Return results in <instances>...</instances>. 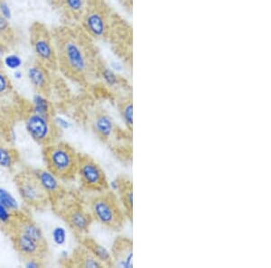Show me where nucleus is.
<instances>
[{"label":"nucleus","instance_id":"393cba45","mask_svg":"<svg viewBox=\"0 0 271 268\" xmlns=\"http://www.w3.org/2000/svg\"><path fill=\"white\" fill-rule=\"evenodd\" d=\"M13 31L9 19L0 15V39L8 44L13 39Z\"/></svg>","mask_w":271,"mask_h":268},{"label":"nucleus","instance_id":"72a5a7b5","mask_svg":"<svg viewBox=\"0 0 271 268\" xmlns=\"http://www.w3.org/2000/svg\"><path fill=\"white\" fill-rule=\"evenodd\" d=\"M7 50H8L7 44L0 39V60H2V58L7 54Z\"/></svg>","mask_w":271,"mask_h":268},{"label":"nucleus","instance_id":"aec40b11","mask_svg":"<svg viewBox=\"0 0 271 268\" xmlns=\"http://www.w3.org/2000/svg\"><path fill=\"white\" fill-rule=\"evenodd\" d=\"M61 7L67 15L75 20H80L88 7L87 0H61Z\"/></svg>","mask_w":271,"mask_h":268},{"label":"nucleus","instance_id":"20e7f679","mask_svg":"<svg viewBox=\"0 0 271 268\" xmlns=\"http://www.w3.org/2000/svg\"><path fill=\"white\" fill-rule=\"evenodd\" d=\"M29 35L30 45L37 63L48 70H57V54L52 32L42 23L35 22L30 27Z\"/></svg>","mask_w":271,"mask_h":268},{"label":"nucleus","instance_id":"412c9836","mask_svg":"<svg viewBox=\"0 0 271 268\" xmlns=\"http://www.w3.org/2000/svg\"><path fill=\"white\" fill-rule=\"evenodd\" d=\"M120 117L126 127L132 131L133 128V101L131 98H126L119 105Z\"/></svg>","mask_w":271,"mask_h":268},{"label":"nucleus","instance_id":"c756f323","mask_svg":"<svg viewBox=\"0 0 271 268\" xmlns=\"http://www.w3.org/2000/svg\"><path fill=\"white\" fill-rule=\"evenodd\" d=\"M53 121H54V125L57 127V129L60 131H67V130L71 129L72 127V124L71 121L68 120L65 117L62 116H53Z\"/></svg>","mask_w":271,"mask_h":268},{"label":"nucleus","instance_id":"423d86ee","mask_svg":"<svg viewBox=\"0 0 271 268\" xmlns=\"http://www.w3.org/2000/svg\"><path fill=\"white\" fill-rule=\"evenodd\" d=\"M76 176L80 185L89 192H103L109 190V181L105 172L94 158L80 154Z\"/></svg>","mask_w":271,"mask_h":268},{"label":"nucleus","instance_id":"5701e85b","mask_svg":"<svg viewBox=\"0 0 271 268\" xmlns=\"http://www.w3.org/2000/svg\"><path fill=\"white\" fill-rule=\"evenodd\" d=\"M97 70H98L100 76L102 77L103 81L109 87H116L117 85H120V76L112 69L107 67V66H104V65H100Z\"/></svg>","mask_w":271,"mask_h":268},{"label":"nucleus","instance_id":"7ed1b4c3","mask_svg":"<svg viewBox=\"0 0 271 268\" xmlns=\"http://www.w3.org/2000/svg\"><path fill=\"white\" fill-rule=\"evenodd\" d=\"M89 212L94 221L104 228L119 231L124 226L127 216L120 199L112 192H103L94 197L89 204Z\"/></svg>","mask_w":271,"mask_h":268},{"label":"nucleus","instance_id":"bb28decb","mask_svg":"<svg viewBox=\"0 0 271 268\" xmlns=\"http://www.w3.org/2000/svg\"><path fill=\"white\" fill-rule=\"evenodd\" d=\"M52 238L56 246H64L67 242V231L65 228L62 226L54 227L52 230Z\"/></svg>","mask_w":271,"mask_h":268},{"label":"nucleus","instance_id":"f257e3e1","mask_svg":"<svg viewBox=\"0 0 271 268\" xmlns=\"http://www.w3.org/2000/svg\"><path fill=\"white\" fill-rule=\"evenodd\" d=\"M57 54L58 69L67 76L86 81L97 70L92 38L83 30L58 27L52 32Z\"/></svg>","mask_w":271,"mask_h":268},{"label":"nucleus","instance_id":"6e6552de","mask_svg":"<svg viewBox=\"0 0 271 268\" xmlns=\"http://www.w3.org/2000/svg\"><path fill=\"white\" fill-rule=\"evenodd\" d=\"M81 29L94 40H103L109 34V19L102 5L93 4L87 7L80 18Z\"/></svg>","mask_w":271,"mask_h":268},{"label":"nucleus","instance_id":"2f4dec72","mask_svg":"<svg viewBox=\"0 0 271 268\" xmlns=\"http://www.w3.org/2000/svg\"><path fill=\"white\" fill-rule=\"evenodd\" d=\"M125 178L123 177H118V178L111 180L109 183V189H111V192H119L120 188L122 187L123 183H124Z\"/></svg>","mask_w":271,"mask_h":268},{"label":"nucleus","instance_id":"ddd939ff","mask_svg":"<svg viewBox=\"0 0 271 268\" xmlns=\"http://www.w3.org/2000/svg\"><path fill=\"white\" fill-rule=\"evenodd\" d=\"M34 175H36L37 181L40 183L41 187L45 191L49 198L51 203L55 202L62 195L63 186L62 180L53 174L47 168L32 169Z\"/></svg>","mask_w":271,"mask_h":268},{"label":"nucleus","instance_id":"4468645a","mask_svg":"<svg viewBox=\"0 0 271 268\" xmlns=\"http://www.w3.org/2000/svg\"><path fill=\"white\" fill-rule=\"evenodd\" d=\"M91 125L94 134L104 142L110 141L115 135V122L106 112H97L93 116Z\"/></svg>","mask_w":271,"mask_h":268},{"label":"nucleus","instance_id":"473e14b6","mask_svg":"<svg viewBox=\"0 0 271 268\" xmlns=\"http://www.w3.org/2000/svg\"><path fill=\"white\" fill-rule=\"evenodd\" d=\"M25 267L27 268H38L43 267L44 266V263H43V259L42 258H29V259H26L25 262Z\"/></svg>","mask_w":271,"mask_h":268},{"label":"nucleus","instance_id":"f704fd0d","mask_svg":"<svg viewBox=\"0 0 271 268\" xmlns=\"http://www.w3.org/2000/svg\"><path fill=\"white\" fill-rule=\"evenodd\" d=\"M23 72H21V71H19V70H16V71H14V78L16 79V80H18V81H21L23 79Z\"/></svg>","mask_w":271,"mask_h":268},{"label":"nucleus","instance_id":"9b49d317","mask_svg":"<svg viewBox=\"0 0 271 268\" xmlns=\"http://www.w3.org/2000/svg\"><path fill=\"white\" fill-rule=\"evenodd\" d=\"M7 231L9 233L12 231L22 233L27 237H31L34 240L45 246H48L47 240L45 239V234L40 226L20 210L16 212L13 221Z\"/></svg>","mask_w":271,"mask_h":268},{"label":"nucleus","instance_id":"c85d7f7f","mask_svg":"<svg viewBox=\"0 0 271 268\" xmlns=\"http://www.w3.org/2000/svg\"><path fill=\"white\" fill-rule=\"evenodd\" d=\"M11 89H12L11 81L4 71L0 69V97L9 94Z\"/></svg>","mask_w":271,"mask_h":268},{"label":"nucleus","instance_id":"0eeeda50","mask_svg":"<svg viewBox=\"0 0 271 268\" xmlns=\"http://www.w3.org/2000/svg\"><path fill=\"white\" fill-rule=\"evenodd\" d=\"M25 127L29 137L43 147L56 141L59 135L53 117L41 116L31 110L25 116Z\"/></svg>","mask_w":271,"mask_h":268},{"label":"nucleus","instance_id":"e433bc0d","mask_svg":"<svg viewBox=\"0 0 271 268\" xmlns=\"http://www.w3.org/2000/svg\"><path fill=\"white\" fill-rule=\"evenodd\" d=\"M5 144L2 143V141L0 140V157H1V155H2V151H3V148H4Z\"/></svg>","mask_w":271,"mask_h":268},{"label":"nucleus","instance_id":"6ab92c4d","mask_svg":"<svg viewBox=\"0 0 271 268\" xmlns=\"http://www.w3.org/2000/svg\"><path fill=\"white\" fill-rule=\"evenodd\" d=\"M120 194V201L124 210L127 218L132 219L133 213V186L129 180L125 179L122 187L118 192Z\"/></svg>","mask_w":271,"mask_h":268},{"label":"nucleus","instance_id":"b1692460","mask_svg":"<svg viewBox=\"0 0 271 268\" xmlns=\"http://www.w3.org/2000/svg\"><path fill=\"white\" fill-rule=\"evenodd\" d=\"M0 203L14 213L19 211V204L16 197L5 188L0 187Z\"/></svg>","mask_w":271,"mask_h":268},{"label":"nucleus","instance_id":"1a4fd4ad","mask_svg":"<svg viewBox=\"0 0 271 268\" xmlns=\"http://www.w3.org/2000/svg\"><path fill=\"white\" fill-rule=\"evenodd\" d=\"M9 236L15 250L25 259L34 257L43 259L48 253V246L43 245L22 233L12 231L9 233Z\"/></svg>","mask_w":271,"mask_h":268},{"label":"nucleus","instance_id":"f8f14e48","mask_svg":"<svg viewBox=\"0 0 271 268\" xmlns=\"http://www.w3.org/2000/svg\"><path fill=\"white\" fill-rule=\"evenodd\" d=\"M111 253L113 267H133V244L129 238L117 237Z\"/></svg>","mask_w":271,"mask_h":268},{"label":"nucleus","instance_id":"f3484780","mask_svg":"<svg viewBox=\"0 0 271 268\" xmlns=\"http://www.w3.org/2000/svg\"><path fill=\"white\" fill-rule=\"evenodd\" d=\"M30 110L41 116H47V117L54 116L53 104L45 96V94L37 92L34 95V97L32 98Z\"/></svg>","mask_w":271,"mask_h":268},{"label":"nucleus","instance_id":"39448f33","mask_svg":"<svg viewBox=\"0 0 271 268\" xmlns=\"http://www.w3.org/2000/svg\"><path fill=\"white\" fill-rule=\"evenodd\" d=\"M18 194L26 205L35 210H43L51 203L36 175L30 168H25L15 176Z\"/></svg>","mask_w":271,"mask_h":268},{"label":"nucleus","instance_id":"a878e982","mask_svg":"<svg viewBox=\"0 0 271 268\" xmlns=\"http://www.w3.org/2000/svg\"><path fill=\"white\" fill-rule=\"evenodd\" d=\"M2 63L9 70L16 71L22 67L23 60L21 56H19L18 54H6L2 58Z\"/></svg>","mask_w":271,"mask_h":268},{"label":"nucleus","instance_id":"7c9ffc66","mask_svg":"<svg viewBox=\"0 0 271 268\" xmlns=\"http://www.w3.org/2000/svg\"><path fill=\"white\" fill-rule=\"evenodd\" d=\"M0 15L9 20L12 18V11L6 0H0Z\"/></svg>","mask_w":271,"mask_h":268},{"label":"nucleus","instance_id":"9d476101","mask_svg":"<svg viewBox=\"0 0 271 268\" xmlns=\"http://www.w3.org/2000/svg\"><path fill=\"white\" fill-rule=\"evenodd\" d=\"M69 228L77 237L87 236L94 219L88 210L82 209L80 206H72L67 209L62 214Z\"/></svg>","mask_w":271,"mask_h":268},{"label":"nucleus","instance_id":"cd10ccee","mask_svg":"<svg viewBox=\"0 0 271 268\" xmlns=\"http://www.w3.org/2000/svg\"><path fill=\"white\" fill-rule=\"evenodd\" d=\"M15 214L16 213H14L11 210H9L8 208H6L4 205L0 203V225H2L3 229H5L6 231L8 230V228L12 223Z\"/></svg>","mask_w":271,"mask_h":268},{"label":"nucleus","instance_id":"a211bd4d","mask_svg":"<svg viewBox=\"0 0 271 268\" xmlns=\"http://www.w3.org/2000/svg\"><path fill=\"white\" fill-rule=\"evenodd\" d=\"M72 260L74 265L83 268H100L104 267L103 264L96 259L84 246H80L76 249Z\"/></svg>","mask_w":271,"mask_h":268},{"label":"nucleus","instance_id":"dca6fc26","mask_svg":"<svg viewBox=\"0 0 271 268\" xmlns=\"http://www.w3.org/2000/svg\"><path fill=\"white\" fill-rule=\"evenodd\" d=\"M81 246H84L87 250L89 251L92 255H94L96 259L100 261L103 264L104 267L112 266V257H111V251L106 248L105 246L101 245L100 243L95 241L92 237H80Z\"/></svg>","mask_w":271,"mask_h":268},{"label":"nucleus","instance_id":"4be33fe9","mask_svg":"<svg viewBox=\"0 0 271 268\" xmlns=\"http://www.w3.org/2000/svg\"><path fill=\"white\" fill-rule=\"evenodd\" d=\"M19 160L18 153L15 148L5 145L0 157V167L4 169H12Z\"/></svg>","mask_w":271,"mask_h":268},{"label":"nucleus","instance_id":"c9c22d12","mask_svg":"<svg viewBox=\"0 0 271 268\" xmlns=\"http://www.w3.org/2000/svg\"><path fill=\"white\" fill-rule=\"evenodd\" d=\"M49 2L50 4L55 6V7H59L61 5V0H47Z\"/></svg>","mask_w":271,"mask_h":268},{"label":"nucleus","instance_id":"2eb2a0df","mask_svg":"<svg viewBox=\"0 0 271 268\" xmlns=\"http://www.w3.org/2000/svg\"><path fill=\"white\" fill-rule=\"evenodd\" d=\"M27 76L32 87L39 93L48 92L51 84L49 70L40 63L32 64L27 68Z\"/></svg>","mask_w":271,"mask_h":268},{"label":"nucleus","instance_id":"f03ea898","mask_svg":"<svg viewBox=\"0 0 271 268\" xmlns=\"http://www.w3.org/2000/svg\"><path fill=\"white\" fill-rule=\"evenodd\" d=\"M43 156L46 168L61 180L75 178L80 154L70 144L54 141L44 147Z\"/></svg>","mask_w":271,"mask_h":268}]
</instances>
